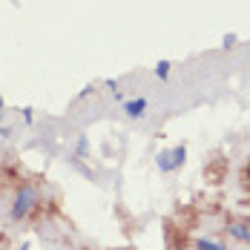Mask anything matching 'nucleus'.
Instances as JSON below:
<instances>
[{"mask_svg": "<svg viewBox=\"0 0 250 250\" xmlns=\"http://www.w3.org/2000/svg\"><path fill=\"white\" fill-rule=\"evenodd\" d=\"M164 239H167V248L170 250H187L190 245H193L190 236H187V230H181L173 219L164 222Z\"/></svg>", "mask_w": 250, "mask_h": 250, "instance_id": "f03ea898", "label": "nucleus"}, {"mask_svg": "<svg viewBox=\"0 0 250 250\" xmlns=\"http://www.w3.org/2000/svg\"><path fill=\"white\" fill-rule=\"evenodd\" d=\"M225 233L233 236L236 242H242V245H250V219H236V216H230L225 222Z\"/></svg>", "mask_w": 250, "mask_h": 250, "instance_id": "7ed1b4c3", "label": "nucleus"}, {"mask_svg": "<svg viewBox=\"0 0 250 250\" xmlns=\"http://www.w3.org/2000/svg\"><path fill=\"white\" fill-rule=\"evenodd\" d=\"M227 178V161L225 158H210L204 164V181L207 184H222Z\"/></svg>", "mask_w": 250, "mask_h": 250, "instance_id": "20e7f679", "label": "nucleus"}, {"mask_svg": "<svg viewBox=\"0 0 250 250\" xmlns=\"http://www.w3.org/2000/svg\"><path fill=\"white\" fill-rule=\"evenodd\" d=\"M12 216H15L18 222H38L41 216L46 219V201H43V196H41L38 181H18Z\"/></svg>", "mask_w": 250, "mask_h": 250, "instance_id": "f257e3e1", "label": "nucleus"}, {"mask_svg": "<svg viewBox=\"0 0 250 250\" xmlns=\"http://www.w3.org/2000/svg\"><path fill=\"white\" fill-rule=\"evenodd\" d=\"M242 187H250V161L245 164V170H242Z\"/></svg>", "mask_w": 250, "mask_h": 250, "instance_id": "6e6552de", "label": "nucleus"}, {"mask_svg": "<svg viewBox=\"0 0 250 250\" xmlns=\"http://www.w3.org/2000/svg\"><path fill=\"white\" fill-rule=\"evenodd\" d=\"M124 109H126V115H132V118H141V115H144V109H147V101H144V98L129 101Z\"/></svg>", "mask_w": 250, "mask_h": 250, "instance_id": "423d86ee", "label": "nucleus"}, {"mask_svg": "<svg viewBox=\"0 0 250 250\" xmlns=\"http://www.w3.org/2000/svg\"><path fill=\"white\" fill-rule=\"evenodd\" d=\"M193 248H196V250H227V248H222V245H216V242H207V239L193 242Z\"/></svg>", "mask_w": 250, "mask_h": 250, "instance_id": "0eeeda50", "label": "nucleus"}, {"mask_svg": "<svg viewBox=\"0 0 250 250\" xmlns=\"http://www.w3.org/2000/svg\"><path fill=\"white\" fill-rule=\"evenodd\" d=\"M184 155H187L184 147H175L173 155H170V152H164V155L158 158V167H161V170H175V167H181V164H184Z\"/></svg>", "mask_w": 250, "mask_h": 250, "instance_id": "39448f33", "label": "nucleus"}, {"mask_svg": "<svg viewBox=\"0 0 250 250\" xmlns=\"http://www.w3.org/2000/svg\"><path fill=\"white\" fill-rule=\"evenodd\" d=\"M155 75H158V78H167V75H170V63H158Z\"/></svg>", "mask_w": 250, "mask_h": 250, "instance_id": "1a4fd4ad", "label": "nucleus"}]
</instances>
